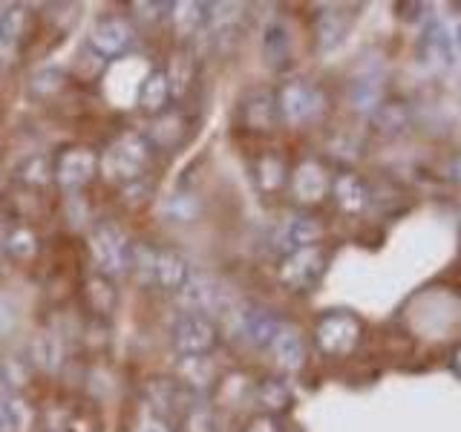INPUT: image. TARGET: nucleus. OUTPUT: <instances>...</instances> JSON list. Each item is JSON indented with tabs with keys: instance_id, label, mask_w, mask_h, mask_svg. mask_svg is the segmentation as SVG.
<instances>
[{
	"instance_id": "a19ab883",
	"label": "nucleus",
	"mask_w": 461,
	"mask_h": 432,
	"mask_svg": "<svg viewBox=\"0 0 461 432\" xmlns=\"http://www.w3.org/2000/svg\"><path fill=\"white\" fill-rule=\"evenodd\" d=\"M173 4H133V12H136V18H141V21H162L165 14H167V9H170Z\"/></svg>"
},
{
	"instance_id": "4c0bfd02",
	"label": "nucleus",
	"mask_w": 461,
	"mask_h": 432,
	"mask_svg": "<svg viewBox=\"0 0 461 432\" xmlns=\"http://www.w3.org/2000/svg\"><path fill=\"white\" fill-rule=\"evenodd\" d=\"M185 432H216V415L208 407H194L185 418Z\"/></svg>"
},
{
	"instance_id": "ea45409f",
	"label": "nucleus",
	"mask_w": 461,
	"mask_h": 432,
	"mask_svg": "<svg viewBox=\"0 0 461 432\" xmlns=\"http://www.w3.org/2000/svg\"><path fill=\"white\" fill-rule=\"evenodd\" d=\"M61 72H52V69H43L38 72V76L32 78V90L35 93H55V90H61Z\"/></svg>"
},
{
	"instance_id": "a878e982",
	"label": "nucleus",
	"mask_w": 461,
	"mask_h": 432,
	"mask_svg": "<svg viewBox=\"0 0 461 432\" xmlns=\"http://www.w3.org/2000/svg\"><path fill=\"white\" fill-rule=\"evenodd\" d=\"M32 427V410L21 398H0V432H26Z\"/></svg>"
},
{
	"instance_id": "1a4fd4ad",
	"label": "nucleus",
	"mask_w": 461,
	"mask_h": 432,
	"mask_svg": "<svg viewBox=\"0 0 461 432\" xmlns=\"http://www.w3.org/2000/svg\"><path fill=\"white\" fill-rule=\"evenodd\" d=\"M98 170V158L93 150L86 148H72L67 153H61V158L55 162V179L67 191H78L86 182L95 176Z\"/></svg>"
},
{
	"instance_id": "37998d69",
	"label": "nucleus",
	"mask_w": 461,
	"mask_h": 432,
	"mask_svg": "<svg viewBox=\"0 0 461 432\" xmlns=\"http://www.w3.org/2000/svg\"><path fill=\"white\" fill-rule=\"evenodd\" d=\"M245 432H277V427H274V424L268 421V418H263V421H254Z\"/></svg>"
},
{
	"instance_id": "2eb2a0df",
	"label": "nucleus",
	"mask_w": 461,
	"mask_h": 432,
	"mask_svg": "<svg viewBox=\"0 0 461 432\" xmlns=\"http://www.w3.org/2000/svg\"><path fill=\"white\" fill-rule=\"evenodd\" d=\"M292 191L303 205H314V202H321L329 194V176H326L323 165L303 162L292 176Z\"/></svg>"
},
{
	"instance_id": "f03ea898",
	"label": "nucleus",
	"mask_w": 461,
	"mask_h": 432,
	"mask_svg": "<svg viewBox=\"0 0 461 432\" xmlns=\"http://www.w3.org/2000/svg\"><path fill=\"white\" fill-rule=\"evenodd\" d=\"M90 251H93L101 277H119V274L130 268L133 242L127 239V234L115 222H101L90 234Z\"/></svg>"
},
{
	"instance_id": "49530a36",
	"label": "nucleus",
	"mask_w": 461,
	"mask_h": 432,
	"mask_svg": "<svg viewBox=\"0 0 461 432\" xmlns=\"http://www.w3.org/2000/svg\"><path fill=\"white\" fill-rule=\"evenodd\" d=\"M453 369L461 374V349H456V355H453Z\"/></svg>"
},
{
	"instance_id": "39448f33",
	"label": "nucleus",
	"mask_w": 461,
	"mask_h": 432,
	"mask_svg": "<svg viewBox=\"0 0 461 432\" xmlns=\"http://www.w3.org/2000/svg\"><path fill=\"white\" fill-rule=\"evenodd\" d=\"M277 112L285 124H306L323 112V95L309 81H288L277 93Z\"/></svg>"
},
{
	"instance_id": "7ed1b4c3",
	"label": "nucleus",
	"mask_w": 461,
	"mask_h": 432,
	"mask_svg": "<svg viewBox=\"0 0 461 432\" xmlns=\"http://www.w3.org/2000/svg\"><path fill=\"white\" fill-rule=\"evenodd\" d=\"M317 346L329 357H346L357 349L360 343V320L349 311H331L317 323Z\"/></svg>"
},
{
	"instance_id": "f257e3e1",
	"label": "nucleus",
	"mask_w": 461,
	"mask_h": 432,
	"mask_svg": "<svg viewBox=\"0 0 461 432\" xmlns=\"http://www.w3.org/2000/svg\"><path fill=\"white\" fill-rule=\"evenodd\" d=\"M153 156V141L141 133H124L110 144V150L101 158L104 176L110 182H136L148 170Z\"/></svg>"
},
{
	"instance_id": "a211bd4d",
	"label": "nucleus",
	"mask_w": 461,
	"mask_h": 432,
	"mask_svg": "<svg viewBox=\"0 0 461 432\" xmlns=\"http://www.w3.org/2000/svg\"><path fill=\"white\" fill-rule=\"evenodd\" d=\"M314 32H317V47L323 52L335 50L346 38V32H349V14H346L343 6H326L321 14H317Z\"/></svg>"
},
{
	"instance_id": "9d476101",
	"label": "nucleus",
	"mask_w": 461,
	"mask_h": 432,
	"mask_svg": "<svg viewBox=\"0 0 461 432\" xmlns=\"http://www.w3.org/2000/svg\"><path fill=\"white\" fill-rule=\"evenodd\" d=\"M421 58L432 69H450L456 64V47L444 18H432L421 32Z\"/></svg>"
},
{
	"instance_id": "58836bf2",
	"label": "nucleus",
	"mask_w": 461,
	"mask_h": 432,
	"mask_svg": "<svg viewBox=\"0 0 461 432\" xmlns=\"http://www.w3.org/2000/svg\"><path fill=\"white\" fill-rule=\"evenodd\" d=\"M26 378H29V374H26L23 364H18V360H4V364H0V383H6L9 389L23 386Z\"/></svg>"
},
{
	"instance_id": "f8f14e48",
	"label": "nucleus",
	"mask_w": 461,
	"mask_h": 432,
	"mask_svg": "<svg viewBox=\"0 0 461 432\" xmlns=\"http://www.w3.org/2000/svg\"><path fill=\"white\" fill-rule=\"evenodd\" d=\"M280 112H277V95L271 90H251L242 98V122L249 130H257V133H266V130H274Z\"/></svg>"
},
{
	"instance_id": "4468645a",
	"label": "nucleus",
	"mask_w": 461,
	"mask_h": 432,
	"mask_svg": "<svg viewBox=\"0 0 461 432\" xmlns=\"http://www.w3.org/2000/svg\"><path fill=\"white\" fill-rule=\"evenodd\" d=\"M323 237V225L312 220V216H292L277 234V245L285 251H300V248H314Z\"/></svg>"
},
{
	"instance_id": "c756f323",
	"label": "nucleus",
	"mask_w": 461,
	"mask_h": 432,
	"mask_svg": "<svg viewBox=\"0 0 461 432\" xmlns=\"http://www.w3.org/2000/svg\"><path fill=\"white\" fill-rule=\"evenodd\" d=\"M254 179L268 194L277 191V187H283V182H285V165H283V158L274 156V153L263 156L257 162V167H254Z\"/></svg>"
},
{
	"instance_id": "7c9ffc66",
	"label": "nucleus",
	"mask_w": 461,
	"mask_h": 432,
	"mask_svg": "<svg viewBox=\"0 0 461 432\" xmlns=\"http://www.w3.org/2000/svg\"><path fill=\"white\" fill-rule=\"evenodd\" d=\"M86 302L93 306V311L98 314H110L115 309V300H119V294H115V288L110 283V277H93L86 280Z\"/></svg>"
},
{
	"instance_id": "c9c22d12",
	"label": "nucleus",
	"mask_w": 461,
	"mask_h": 432,
	"mask_svg": "<svg viewBox=\"0 0 461 432\" xmlns=\"http://www.w3.org/2000/svg\"><path fill=\"white\" fill-rule=\"evenodd\" d=\"M130 271L141 285H153V271H156V251L148 245H133L130 251Z\"/></svg>"
},
{
	"instance_id": "c85d7f7f",
	"label": "nucleus",
	"mask_w": 461,
	"mask_h": 432,
	"mask_svg": "<svg viewBox=\"0 0 461 432\" xmlns=\"http://www.w3.org/2000/svg\"><path fill=\"white\" fill-rule=\"evenodd\" d=\"M257 403L268 412H285L292 407V389L283 381H263L257 386Z\"/></svg>"
},
{
	"instance_id": "79ce46f5",
	"label": "nucleus",
	"mask_w": 461,
	"mask_h": 432,
	"mask_svg": "<svg viewBox=\"0 0 461 432\" xmlns=\"http://www.w3.org/2000/svg\"><path fill=\"white\" fill-rule=\"evenodd\" d=\"M133 432H173L170 427H167V421H165V418L162 415H144L141 418V421L136 424V429Z\"/></svg>"
},
{
	"instance_id": "4be33fe9",
	"label": "nucleus",
	"mask_w": 461,
	"mask_h": 432,
	"mask_svg": "<svg viewBox=\"0 0 461 432\" xmlns=\"http://www.w3.org/2000/svg\"><path fill=\"white\" fill-rule=\"evenodd\" d=\"M167 98H170V86H167V78L162 69H150L148 76H144L141 86H139V104L144 112L150 115H158L165 107H167Z\"/></svg>"
},
{
	"instance_id": "393cba45",
	"label": "nucleus",
	"mask_w": 461,
	"mask_h": 432,
	"mask_svg": "<svg viewBox=\"0 0 461 432\" xmlns=\"http://www.w3.org/2000/svg\"><path fill=\"white\" fill-rule=\"evenodd\" d=\"M14 176H18V182H23L29 187H43V184H47L55 176L52 158L47 153H32L29 158H23Z\"/></svg>"
},
{
	"instance_id": "aec40b11",
	"label": "nucleus",
	"mask_w": 461,
	"mask_h": 432,
	"mask_svg": "<svg viewBox=\"0 0 461 432\" xmlns=\"http://www.w3.org/2000/svg\"><path fill=\"white\" fill-rule=\"evenodd\" d=\"M148 395H150V407H156L158 412H173V410H185L187 403H191L194 392L191 389H185L179 381H170V378H158V381H150L148 386ZM156 412V415H158Z\"/></svg>"
},
{
	"instance_id": "5701e85b",
	"label": "nucleus",
	"mask_w": 461,
	"mask_h": 432,
	"mask_svg": "<svg viewBox=\"0 0 461 432\" xmlns=\"http://www.w3.org/2000/svg\"><path fill=\"white\" fill-rule=\"evenodd\" d=\"M205 6L208 4H196V0H179V4H173L170 6L173 32L179 38L199 35V29L205 26Z\"/></svg>"
},
{
	"instance_id": "f704fd0d",
	"label": "nucleus",
	"mask_w": 461,
	"mask_h": 432,
	"mask_svg": "<svg viewBox=\"0 0 461 432\" xmlns=\"http://www.w3.org/2000/svg\"><path fill=\"white\" fill-rule=\"evenodd\" d=\"M242 18V4H208L205 6V26L213 32H225Z\"/></svg>"
},
{
	"instance_id": "20e7f679",
	"label": "nucleus",
	"mask_w": 461,
	"mask_h": 432,
	"mask_svg": "<svg viewBox=\"0 0 461 432\" xmlns=\"http://www.w3.org/2000/svg\"><path fill=\"white\" fill-rule=\"evenodd\" d=\"M216 326L208 314L199 311H185L176 323L170 328V340L173 349H176L182 357L187 355H208L216 346Z\"/></svg>"
},
{
	"instance_id": "a18cd8bd",
	"label": "nucleus",
	"mask_w": 461,
	"mask_h": 432,
	"mask_svg": "<svg viewBox=\"0 0 461 432\" xmlns=\"http://www.w3.org/2000/svg\"><path fill=\"white\" fill-rule=\"evenodd\" d=\"M6 237H9V230H6L4 220H0V251H4V248H6Z\"/></svg>"
},
{
	"instance_id": "f3484780",
	"label": "nucleus",
	"mask_w": 461,
	"mask_h": 432,
	"mask_svg": "<svg viewBox=\"0 0 461 432\" xmlns=\"http://www.w3.org/2000/svg\"><path fill=\"white\" fill-rule=\"evenodd\" d=\"M191 277V266L187 259L176 251H156V271H153V283L165 292H179L185 280Z\"/></svg>"
},
{
	"instance_id": "9b49d317",
	"label": "nucleus",
	"mask_w": 461,
	"mask_h": 432,
	"mask_svg": "<svg viewBox=\"0 0 461 432\" xmlns=\"http://www.w3.org/2000/svg\"><path fill=\"white\" fill-rule=\"evenodd\" d=\"M130 40H133V26H130L124 18H115V14H110V18H101L93 32H90V47L101 55V58H115L122 55Z\"/></svg>"
},
{
	"instance_id": "0eeeda50",
	"label": "nucleus",
	"mask_w": 461,
	"mask_h": 432,
	"mask_svg": "<svg viewBox=\"0 0 461 432\" xmlns=\"http://www.w3.org/2000/svg\"><path fill=\"white\" fill-rule=\"evenodd\" d=\"M179 300L185 309L199 311V314L228 309L225 288L213 277H208V274H191V277L185 280V285L179 288Z\"/></svg>"
},
{
	"instance_id": "b1692460",
	"label": "nucleus",
	"mask_w": 461,
	"mask_h": 432,
	"mask_svg": "<svg viewBox=\"0 0 461 432\" xmlns=\"http://www.w3.org/2000/svg\"><path fill=\"white\" fill-rule=\"evenodd\" d=\"M335 199L346 213H360L369 205V191L355 173H343V176L335 182Z\"/></svg>"
},
{
	"instance_id": "c03bdc74",
	"label": "nucleus",
	"mask_w": 461,
	"mask_h": 432,
	"mask_svg": "<svg viewBox=\"0 0 461 432\" xmlns=\"http://www.w3.org/2000/svg\"><path fill=\"white\" fill-rule=\"evenodd\" d=\"M450 176H453V182L461 184V156H456L453 162H450Z\"/></svg>"
},
{
	"instance_id": "bb28decb",
	"label": "nucleus",
	"mask_w": 461,
	"mask_h": 432,
	"mask_svg": "<svg viewBox=\"0 0 461 432\" xmlns=\"http://www.w3.org/2000/svg\"><path fill=\"white\" fill-rule=\"evenodd\" d=\"M199 211H202L199 196L185 194V191L167 196L165 205H162V216H165L167 222H194L196 216H199Z\"/></svg>"
},
{
	"instance_id": "cd10ccee",
	"label": "nucleus",
	"mask_w": 461,
	"mask_h": 432,
	"mask_svg": "<svg viewBox=\"0 0 461 432\" xmlns=\"http://www.w3.org/2000/svg\"><path fill=\"white\" fill-rule=\"evenodd\" d=\"M372 122H375V127H378L384 136H398V133L407 130L410 112H407V107H403V104H381L378 110L372 112Z\"/></svg>"
},
{
	"instance_id": "72a5a7b5",
	"label": "nucleus",
	"mask_w": 461,
	"mask_h": 432,
	"mask_svg": "<svg viewBox=\"0 0 461 432\" xmlns=\"http://www.w3.org/2000/svg\"><path fill=\"white\" fill-rule=\"evenodd\" d=\"M32 352H35V364L47 372H55L64 364V346L55 335H41L32 346Z\"/></svg>"
},
{
	"instance_id": "412c9836",
	"label": "nucleus",
	"mask_w": 461,
	"mask_h": 432,
	"mask_svg": "<svg viewBox=\"0 0 461 432\" xmlns=\"http://www.w3.org/2000/svg\"><path fill=\"white\" fill-rule=\"evenodd\" d=\"M349 98H352V107L357 112H369L372 115L384 104V78L378 76V72H369V76L355 78Z\"/></svg>"
},
{
	"instance_id": "6e6552de",
	"label": "nucleus",
	"mask_w": 461,
	"mask_h": 432,
	"mask_svg": "<svg viewBox=\"0 0 461 432\" xmlns=\"http://www.w3.org/2000/svg\"><path fill=\"white\" fill-rule=\"evenodd\" d=\"M277 328H280V320L271 309L249 306V309L237 311V335L249 346H254V349H266V346H271Z\"/></svg>"
},
{
	"instance_id": "473e14b6",
	"label": "nucleus",
	"mask_w": 461,
	"mask_h": 432,
	"mask_svg": "<svg viewBox=\"0 0 461 432\" xmlns=\"http://www.w3.org/2000/svg\"><path fill=\"white\" fill-rule=\"evenodd\" d=\"M26 29V9L23 6H9L4 14H0V47L12 50L18 38Z\"/></svg>"
},
{
	"instance_id": "e433bc0d",
	"label": "nucleus",
	"mask_w": 461,
	"mask_h": 432,
	"mask_svg": "<svg viewBox=\"0 0 461 432\" xmlns=\"http://www.w3.org/2000/svg\"><path fill=\"white\" fill-rule=\"evenodd\" d=\"M6 251L14 259H32L38 251V237L29 228H14L6 237Z\"/></svg>"
},
{
	"instance_id": "2f4dec72",
	"label": "nucleus",
	"mask_w": 461,
	"mask_h": 432,
	"mask_svg": "<svg viewBox=\"0 0 461 432\" xmlns=\"http://www.w3.org/2000/svg\"><path fill=\"white\" fill-rule=\"evenodd\" d=\"M165 78H167V86H170V95H185V90L194 81V58L187 52L173 55L170 69L165 72Z\"/></svg>"
},
{
	"instance_id": "423d86ee",
	"label": "nucleus",
	"mask_w": 461,
	"mask_h": 432,
	"mask_svg": "<svg viewBox=\"0 0 461 432\" xmlns=\"http://www.w3.org/2000/svg\"><path fill=\"white\" fill-rule=\"evenodd\" d=\"M326 271V256L317 248H300L285 254L283 266H280V283L288 288V292H309L317 283H321Z\"/></svg>"
},
{
	"instance_id": "dca6fc26",
	"label": "nucleus",
	"mask_w": 461,
	"mask_h": 432,
	"mask_svg": "<svg viewBox=\"0 0 461 432\" xmlns=\"http://www.w3.org/2000/svg\"><path fill=\"white\" fill-rule=\"evenodd\" d=\"M263 55H266V64L274 69H283V67H288V61H292V32H288V26L280 18L266 23Z\"/></svg>"
},
{
	"instance_id": "ddd939ff",
	"label": "nucleus",
	"mask_w": 461,
	"mask_h": 432,
	"mask_svg": "<svg viewBox=\"0 0 461 432\" xmlns=\"http://www.w3.org/2000/svg\"><path fill=\"white\" fill-rule=\"evenodd\" d=\"M271 352H274V360H277L280 369H285V372L303 369V364H306V340H303L300 328L280 323L277 335L271 340Z\"/></svg>"
},
{
	"instance_id": "6ab92c4d",
	"label": "nucleus",
	"mask_w": 461,
	"mask_h": 432,
	"mask_svg": "<svg viewBox=\"0 0 461 432\" xmlns=\"http://www.w3.org/2000/svg\"><path fill=\"white\" fill-rule=\"evenodd\" d=\"M176 374L185 389H191V392H205V389L216 381V366L211 364L208 355H187V357H179Z\"/></svg>"
}]
</instances>
